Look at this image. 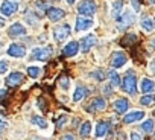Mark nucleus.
Masks as SVG:
<instances>
[{
    "label": "nucleus",
    "mask_w": 155,
    "mask_h": 140,
    "mask_svg": "<svg viewBox=\"0 0 155 140\" xmlns=\"http://www.w3.org/2000/svg\"><path fill=\"white\" fill-rule=\"evenodd\" d=\"M137 81H135V75L132 73V72H128V75L125 76V79H123V90L126 92V93H131V95H134L135 93V90H137Z\"/></svg>",
    "instance_id": "obj_1"
},
{
    "label": "nucleus",
    "mask_w": 155,
    "mask_h": 140,
    "mask_svg": "<svg viewBox=\"0 0 155 140\" xmlns=\"http://www.w3.org/2000/svg\"><path fill=\"white\" fill-rule=\"evenodd\" d=\"M78 11H79L82 15L91 17V15H94V12H96V5L91 2V0H84V2L78 6Z\"/></svg>",
    "instance_id": "obj_2"
},
{
    "label": "nucleus",
    "mask_w": 155,
    "mask_h": 140,
    "mask_svg": "<svg viewBox=\"0 0 155 140\" xmlns=\"http://www.w3.org/2000/svg\"><path fill=\"white\" fill-rule=\"evenodd\" d=\"M6 53H8L9 56H14V58H23V56L26 55V47H25L23 44L12 43V44L8 47Z\"/></svg>",
    "instance_id": "obj_3"
},
{
    "label": "nucleus",
    "mask_w": 155,
    "mask_h": 140,
    "mask_svg": "<svg viewBox=\"0 0 155 140\" xmlns=\"http://www.w3.org/2000/svg\"><path fill=\"white\" fill-rule=\"evenodd\" d=\"M17 9H18V5L15 2H11V0H5L2 6H0V12L5 17H11L14 12H17Z\"/></svg>",
    "instance_id": "obj_4"
},
{
    "label": "nucleus",
    "mask_w": 155,
    "mask_h": 140,
    "mask_svg": "<svg viewBox=\"0 0 155 140\" xmlns=\"http://www.w3.org/2000/svg\"><path fill=\"white\" fill-rule=\"evenodd\" d=\"M134 22V15H132V12L131 11H125L123 14H120L119 17H117V28L119 29H125V28H128V26H131V23Z\"/></svg>",
    "instance_id": "obj_5"
},
{
    "label": "nucleus",
    "mask_w": 155,
    "mask_h": 140,
    "mask_svg": "<svg viewBox=\"0 0 155 140\" xmlns=\"http://www.w3.org/2000/svg\"><path fill=\"white\" fill-rule=\"evenodd\" d=\"M70 32H71L70 25H61V26H58V28L53 31V37H55V40L59 43V41H64V40L70 35Z\"/></svg>",
    "instance_id": "obj_6"
},
{
    "label": "nucleus",
    "mask_w": 155,
    "mask_h": 140,
    "mask_svg": "<svg viewBox=\"0 0 155 140\" xmlns=\"http://www.w3.org/2000/svg\"><path fill=\"white\" fill-rule=\"evenodd\" d=\"M126 64V55L123 52H114L111 56V65L114 68H120Z\"/></svg>",
    "instance_id": "obj_7"
},
{
    "label": "nucleus",
    "mask_w": 155,
    "mask_h": 140,
    "mask_svg": "<svg viewBox=\"0 0 155 140\" xmlns=\"http://www.w3.org/2000/svg\"><path fill=\"white\" fill-rule=\"evenodd\" d=\"M8 34H9V37H12V38L21 37V35H26V28H25L21 23H14V25L9 26Z\"/></svg>",
    "instance_id": "obj_8"
},
{
    "label": "nucleus",
    "mask_w": 155,
    "mask_h": 140,
    "mask_svg": "<svg viewBox=\"0 0 155 140\" xmlns=\"http://www.w3.org/2000/svg\"><path fill=\"white\" fill-rule=\"evenodd\" d=\"M49 56H50V50L49 49L38 47V49H34L32 50V58L37 59V61H47Z\"/></svg>",
    "instance_id": "obj_9"
},
{
    "label": "nucleus",
    "mask_w": 155,
    "mask_h": 140,
    "mask_svg": "<svg viewBox=\"0 0 155 140\" xmlns=\"http://www.w3.org/2000/svg\"><path fill=\"white\" fill-rule=\"evenodd\" d=\"M21 81H23V73H20V72H12V73H9V76L6 78V85H8V87H17Z\"/></svg>",
    "instance_id": "obj_10"
},
{
    "label": "nucleus",
    "mask_w": 155,
    "mask_h": 140,
    "mask_svg": "<svg viewBox=\"0 0 155 140\" xmlns=\"http://www.w3.org/2000/svg\"><path fill=\"white\" fill-rule=\"evenodd\" d=\"M94 23L90 20V18H85V17H78L76 18V31H88Z\"/></svg>",
    "instance_id": "obj_11"
},
{
    "label": "nucleus",
    "mask_w": 155,
    "mask_h": 140,
    "mask_svg": "<svg viewBox=\"0 0 155 140\" xmlns=\"http://www.w3.org/2000/svg\"><path fill=\"white\" fill-rule=\"evenodd\" d=\"M128 107H129V102H128L126 98H120V99H117V101L114 102V111H116L117 114H123V113L128 110Z\"/></svg>",
    "instance_id": "obj_12"
},
{
    "label": "nucleus",
    "mask_w": 155,
    "mask_h": 140,
    "mask_svg": "<svg viewBox=\"0 0 155 140\" xmlns=\"http://www.w3.org/2000/svg\"><path fill=\"white\" fill-rule=\"evenodd\" d=\"M94 43H96V37H94L93 34L84 37V38H82V43H81V49H82V52H88V50L94 46Z\"/></svg>",
    "instance_id": "obj_13"
},
{
    "label": "nucleus",
    "mask_w": 155,
    "mask_h": 140,
    "mask_svg": "<svg viewBox=\"0 0 155 140\" xmlns=\"http://www.w3.org/2000/svg\"><path fill=\"white\" fill-rule=\"evenodd\" d=\"M46 14H47V17H49L52 22H58V20H61V18L64 17V11L59 9V8H49V9L46 11Z\"/></svg>",
    "instance_id": "obj_14"
},
{
    "label": "nucleus",
    "mask_w": 155,
    "mask_h": 140,
    "mask_svg": "<svg viewBox=\"0 0 155 140\" xmlns=\"http://www.w3.org/2000/svg\"><path fill=\"white\" fill-rule=\"evenodd\" d=\"M107 107V101L104 99V98H96L93 102H91V105L88 107V111H101V110H104Z\"/></svg>",
    "instance_id": "obj_15"
},
{
    "label": "nucleus",
    "mask_w": 155,
    "mask_h": 140,
    "mask_svg": "<svg viewBox=\"0 0 155 140\" xmlns=\"http://www.w3.org/2000/svg\"><path fill=\"white\" fill-rule=\"evenodd\" d=\"M143 117H144V111H132V113L125 116L123 122L125 123H134V122H137V120H140Z\"/></svg>",
    "instance_id": "obj_16"
},
{
    "label": "nucleus",
    "mask_w": 155,
    "mask_h": 140,
    "mask_svg": "<svg viewBox=\"0 0 155 140\" xmlns=\"http://www.w3.org/2000/svg\"><path fill=\"white\" fill-rule=\"evenodd\" d=\"M140 90L143 93H150V92L155 90V82L150 81V79H147V78H143L141 82H140Z\"/></svg>",
    "instance_id": "obj_17"
},
{
    "label": "nucleus",
    "mask_w": 155,
    "mask_h": 140,
    "mask_svg": "<svg viewBox=\"0 0 155 140\" xmlns=\"http://www.w3.org/2000/svg\"><path fill=\"white\" fill-rule=\"evenodd\" d=\"M78 50H79V44H78L76 41H70L65 47H64V55L65 56H74L78 53Z\"/></svg>",
    "instance_id": "obj_18"
},
{
    "label": "nucleus",
    "mask_w": 155,
    "mask_h": 140,
    "mask_svg": "<svg viewBox=\"0 0 155 140\" xmlns=\"http://www.w3.org/2000/svg\"><path fill=\"white\" fill-rule=\"evenodd\" d=\"M110 128H111V125H110L108 122L101 120V122L96 125V135H97V137H104V135L110 131Z\"/></svg>",
    "instance_id": "obj_19"
},
{
    "label": "nucleus",
    "mask_w": 155,
    "mask_h": 140,
    "mask_svg": "<svg viewBox=\"0 0 155 140\" xmlns=\"http://www.w3.org/2000/svg\"><path fill=\"white\" fill-rule=\"evenodd\" d=\"M87 95H88V90H87L85 87H78V88L74 90L73 101H74V102H79V101L85 99V98H87Z\"/></svg>",
    "instance_id": "obj_20"
},
{
    "label": "nucleus",
    "mask_w": 155,
    "mask_h": 140,
    "mask_svg": "<svg viewBox=\"0 0 155 140\" xmlns=\"http://www.w3.org/2000/svg\"><path fill=\"white\" fill-rule=\"evenodd\" d=\"M32 123L37 125V126H40L41 129H46V128H47V122H46V119H43L41 116H34V117H32Z\"/></svg>",
    "instance_id": "obj_21"
},
{
    "label": "nucleus",
    "mask_w": 155,
    "mask_h": 140,
    "mask_svg": "<svg viewBox=\"0 0 155 140\" xmlns=\"http://www.w3.org/2000/svg\"><path fill=\"white\" fill-rule=\"evenodd\" d=\"M122 6H123V3H122V0H116L114 2V5H113V17L114 18H117L119 15H120V11H122Z\"/></svg>",
    "instance_id": "obj_22"
},
{
    "label": "nucleus",
    "mask_w": 155,
    "mask_h": 140,
    "mask_svg": "<svg viewBox=\"0 0 155 140\" xmlns=\"http://www.w3.org/2000/svg\"><path fill=\"white\" fill-rule=\"evenodd\" d=\"M28 73H29V76L31 78H38L40 76V73H41V68L40 67H37V65H31V67H28Z\"/></svg>",
    "instance_id": "obj_23"
},
{
    "label": "nucleus",
    "mask_w": 155,
    "mask_h": 140,
    "mask_svg": "<svg viewBox=\"0 0 155 140\" xmlns=\"http://www.w3.org/2000/svg\"><path fill=\"white\" fill-rule=\"evenodd\" d=\"M108 76H110V79H111V84L114 85V87H119L120 85V76H119V73L117 72H110L108 73Z\"/></svg>",
    "instance_id": "obj_24"
},
{
    "label": "nucleus",
    "mask_w": 155,
    "mask_h": 140,
    "mask_svg": "<svg viewBox=\"0 0 155 140\" xmlns=\"http://www.w3.org/2000/svg\"><path fill=\"white\" fill-rule=\"evenodd\" d=\"M137 41V37L135 35H126V37H123L122 38V41H120V44L122 46H129V44H132V43H135Z\"/></svg>",
    "instance_id": "obj_25"
},
{
    "label": "nucleus",
    "mask_w": 155,
    "mask_h": 140,
    "mask_svg": "<svg viewBox=\"0 0 155 140\" xmlns=\"http://www.w3.org/2000/svg\"><path fill=\"white\" fill-rule=\"evenodd\" d=\"M79 132H81V135H82V137H87V135L91 132V123H90V122H85V123H82V126H81Z\"/></svg>",
    "instance_id": "obj_26"
},
{
    "label": "nucleus",
    "mask_w": 155,
    "mask_h": 140,
    "mask_svg": "<svg viewBox=\"0 0 155 140\" xmlns=\"http://www.w3.org/2000/svg\"><path fill=\"white\" fill-rule=\"evenodd\" d=\"M141 28H143L146 32H152V31H153V23H152L149 18H143V20H141Z\"/></svg>",
    "instance_id": "obj_27"
},
{
    "label": "nucleus",
    "mask_w": 155,
    "mask_h": 140,
    "mask_svg": "<svg viewBox=\"0 0 155 140\" xmlns=\"http://www.w3.org/2000/svg\"><path fill=\"white\" fill-rule=\"evenodd\" d=\"M140 102H141V105H144V107L152 105V104L155 102V96H152V95H146V96H143V98L140 99Z\"/></svg>",
    "instance_id": "obj_28"
},
{
    "label": "nucleus",
    "mask_w": 155,
    "mask_h": 140,
    "mask_svg": "<svg viewBox=\"0 0 155 140\" xmlns=\"http://www.w3.org/2000/svg\"><path fill=\"white\" fill-rule=\"evenodd\" d=\"M141 128H143V131H146V132H150V131L153 129V120H146V122H143Z\"/></svg>",
    "instance_id": "obj_29"
},
{
    "label": "nucleus",
    "mask_w": 155,
    "mask_h": 140,
    "mask_svg": "<svg viewBox=\"0 0 155 140\" xmlns=\"http://www.w3.org/2000/svg\"><path fill=\"white\" fill-rule=\"evenodd\" d=\"M59 85H61V88H62V90H67V88H68V85H70V81H68V78H67V76H62V78H59Z\"/></svg>",
    "instance_id": "obj_30"
},
{
    "label": "nucleus",
    "mask_w": 155,
    "mask_h": 140,
    "mask_svg": "<svg viewBox=\"0 0 155 140\" xmlns=\"http://www.w3.org/2000/svg\"><path fill=\"white\" fill-rule=\"evenodd\" d=\"M6 72H8V62L5 59H2V61H0V75H3Z\"/></svg>",
    "instance_id": "obj_31"
},
{
    "label": "nucleus",
    "mask_w": 155,
    "mask_h": 140,
    "mask_svg": "<svg viewBox=\"0 0 155 140\" xmlns=\"http://www.w3.org/2000/svg\"><path fill=\"white\" fill-rule=\"evenodd\" d=\"M149 70H150V75H155V59H153V61H150Z\"/></svg>",
    "instance_id": "obj_32"
},
{
    "label": "nucleus",
    "mask_w": 155,
    "mask_h": 140,
    "mask_svg": "<svg viewBox=\"0 0 155 140\" xmlns=\"http://www.w3.org/2000/svg\"><path fill=\"white\" fill-rule=\"evenodd\" d=\"M94 73H96V75H93V76H96V79H99V81L105 78V75H102V72H101V70H97V72H94Z\"/></svg>",
    "instance_id": "obj_33"
},
{
    "label": "nucleus",
    "mask_w": 155,
    "mask_h": 140,
    "mask_svg": "<svg viewBox=\"0 0 155 140\" xmlns=\"http://www.w3.org/2000/svg\"><path fill=\"white\" fill-rule=\"evenodd\" d=\"M131 3H132V6H134V9H135V11H138V9H140V3H138V0H131Z\"/></svg>",
    "instance_id": "obj_34"
},
{
    "label": "nucleus",
    "mask_w": 155,
    "mask_h": 140,
    "mask_svg": "<svg viewBox=\"0 0 155 140\" xmlns=\"http://www.w3.org/2000/svg\"><path fill=\"white\" fill-rule=\"evenodd\" d=\"M6 128V123L3 122V120H0V134H2L3 132V129Z\"/></svg>",
    "instance_id": "obj_35"
},
{
    "label": "nucleus",
    "mask_w": 155,
    "mask_h": 140,
    "mask_svg": "<svg viewBox=\"0 0 155 140\" xmlns=\"http://www.w3.org/2000/svg\"><path fill=\"white\" fill-rule=\"evenodd\" d=\"M65 119H67V117H65V116H62V117L59 119V123H58V126H62V125L65 123Z\"/></svg>",
    "instance_id": "obj_36"
},
{
    "label": "nucleus",
    "mask_w": 155,
    "mask_h": 140,
    "mask_svg": "<svg viewBox=\"0 0 155 140\" xmlns=\"http://www.w3.org/2000/svg\"><path fill=\"white\" fill-rule=\"evenodd\" d=\"M131 138H141V135H138L137 132H132L131 134Z\"/></svg>",
    "instance_id": "obj_37"
},
{
    "label": "nucleus",
    "mask_w": 155,
    "mask_h": 140,
    "mask_svg": "<svg viewBox=\"0 0 155 140\" xmlns=\"http://www.w3.org/2000/svg\"><path fill=\"white\" fill-rule=\"evenodd\" d=\"M6 23H5V18H2V17H0V28H3Z\"/></svg>",
    "instance_id": "obj_38"
},
{
    "label": "nucleus",
    "mask_w": 155,
    "mask_h": 140,
    "mask_svg": "<svg viewBox=\"0 0 155 140\" xmlns=\"http://www.w3.org/2000/svg\"><path fill=\"white\" fill-rule=\"evenodd\" d=\"M104 92H105V93H111V88H110V87H104Z\"/></svg>",
    "instance_id": "obj_39"
},
{
    "label": "nucleus",
    "mask_w": 155,
    "mask_h": 140,
    "mask_svg": "<svg viewBox=\"0 0 155 140\" xmlns=\"http://www.w3.org/2000/svg\"><path fill=\"white\" fill-rule=\"evenodd\" d=\"M67 2H68V3L71 5V3H74V2H76V0H67Z\"/></svg>",
    "instance_id": "obj_40"
},
{
    "label": "nucleus",
    "mask_w": 155,
    "mask_h": 140,
    "mask_svg": "<svg viewBox=\"0 0 155 140\" xmlns=\"http://www.w3.org/2000/svg\"><path fill=\"white\" fill-rule=\"evenodd\" d=\"M149 3H155V0H149Z\"/></svg>",
    "instance_id": "obj_41"
},
{
    "label": "nucleus",
    "mask_w": 155,
    "mask_h": 140,
    "mask_svg": "<svg viewBox=\"0 0 155 140\" xmlns=\"http://www.w3.org/2000/svg\"><path fill=\"white\" fill-rule=\"evenodd\" d=\"M0 47H2V44H0Z\"/></svg>",
    "instance_id": "obj_42"
},
{
    "label": "nucleus",
    "mask_w": 155,
    "mask_h": 140,
    "mask_svg": "<svg viewBox=\"0 0 155 140\" xmlns=\"http://www.w3.org/2000/svg\"><path fill=\"white\" fill-rule=\"evenodd\" d=\"M153 23H155V20H153Z\"/></svg>",
    "instance_id": "obj_43"
}]
</instances>
